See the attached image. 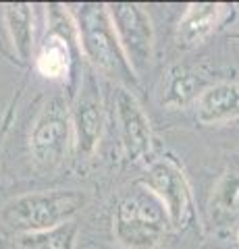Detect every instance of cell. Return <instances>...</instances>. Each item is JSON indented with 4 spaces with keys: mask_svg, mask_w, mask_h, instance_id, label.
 <instances>
[{
    "mask_svg": "<svg viewBox=\"0 0 239 249\" xmlns=\"http://www.w3.org/2000/svg\"><path fill=\"white\" fill-rule=\"evenodd\" d=\"M198 77L187 67H171L163 81V98L160 104L168 110H179L198 100Z\"/></svg>",
    "mask_w": 239,
    "mask_h": 249,
    "instance_id": "13",
    "label": "cell"
},
{
    "mask_svg": "<svg viewBox=\"0 0 239 249\" xmlns=\"http://www.w3.org/2000/svg\"><path fill=\"white\" fill-rule=\"evenodd\" d=\"M71 67H73L71 40H69L65 31L52 27V31L44 37L40 50L36 54L37 73L50 81H65L71 75Z\"/></svg>",
    "mask_w": 239,
    "mask_h": 249,
    "instance_id": "11",
    "label": "cell"
},
{
    "mask_svg": "<svg viewBox=\"0 0 239 249\" xmlns=\"http://www.w3.org/2000/svg\"><path fill=\"white\" fill-rule=\"evenodd\" d=\"M140 187L163 204L171 227L183 229L194 216L189 183L173 158H160L148 164L144 177L140 178Z\"/></svg>",
    "mask_w": 239,
    "mask_h": 249,
    "instance_id": "5",
    "label": "cell"
},
{
    "mask_svg": "<svg viewBox=\"0 0 239 249\" xmlns=\"http://www.w3.org/2000/svg\"><path fill=\"white\" fill-rule=\"evenodd\" d=\"M75 150L83 158L94 156L104 131V102L94 71H86L71 108Z\"/></svg>",
    "mask_w": 239,
    "mask_h": 249,
    "instance_id": "7",
    "label": "cell"
},
{
    "mask_svg": "<svg viewBox=\"0 0 239 249\" xmlns=\"http://www.w3.org/2000/svg\"><path fill=\"white\" fill-rule=\"evenodd\" d=\"M75 139L71 108L60 96L46 102L29 129V156L40 170H55L63 164Z\"/></svg>",
    "mask_w": 239,
    "mask_h": 249,
    "instance_id": "4",
    "label": "cell"
},
{
    "mask_svg": "<svg viewBox=\"0 0 239 249\" xmlns=\"http://www.w3.org/2000/svg\"><path fill=\"white\" fill-rule=\"evenodd\" d=\"M196 119L204 124H217L239 119V83H217L200 91L196 100Z\"/></svg>",
    "mask_w": 239,
    "mask_h": 249,
    "instance_id": "10",
    "label": "cell"
},
{
    "mask_svg": "<svg viewBox=\"0 0 239 249\" xmlns=\"http://www.w3.org/2000/svg\"><path fill=\"white\" fill-rule=\"evenodd\" d=\"M237 241H239V231H237Z\"/></svg>",
    "mask_w": 239,
    "mask_h": 249,
    "instance_id": "17",
    "label": "cell"
},
{
    "mask_svg": "<svg viewBox=\"0 0 239 249\" xmlns=\"http://www.w3.org/2000/svg\"><path fill=\"white\" fill-rule=\"evenodd\" d=\"M77 40L86 58L96 67V71L106 75L135 77L131 71L121 44L114 34L106 4H83L77 19ZM137 79V77H135Z\"/></svg>",
    "mask_w": 239,
    "mask_h": 249,
    "instance_id": "3",
    "label": "cell"
},
{
    "mask_svg": "<svg viewBox=\"0 0 239 249\" xmlns=\"http://www.w3.org/2000/svg\"><path fill=\"white\" fill-rule=\"evenodd\" d=\"M9 121H11V112H9V116L4 119L2 127H0V150H2V143H4V139H6V131H9Z\"/></svg>",
    "mask_w": 239,
    "mask_h": 249,
    "instance_id": "16",
    "label": "cell"
},
{
    "mask_svg": "<svg viewBox=\"0 0 239 249\" xmlns=\"http://www.w3.org/2000/svg\"><path fill=\"white\" fill-rule=\"evenodd\" d=\"M225 13L222 4L194 2L185 9L177 25V44L179 48H196L214 34Z\"/></svg>",
    "mask_w": 239,
    "mask_h": 249,
    "instance_id": "9",
    "label": "cell"
},
{
    "mask_svg": "<svg viewBox=\"0 0 239 249\" xmlns=\"http://www.w3.org/2000/svg\"><path fill=\"white\" fill-rule=\"evenodd\" d=\"M2 23L11 48L21 62H29L34 52V11L27 2L2 6Z\"/></svg>",
    "mask_w": 239,
    "mask_h": 249,
    "instance_id": "12",
    "label": "cell"
},
{
    "mask_svg": "<svg viewBox=\"0 0 239 249\" xmlns=\"http://www.w3.org/2000/svg\"><path fill=\"white\" fill-rule=\"evenodd\" d=\"M210 210L214 218H233L239 214V175L227 173L221 177L212 191Z\"/></svg>",
    "mask_w": 239,
    "mask_h": 249,
    "instance_id": "14",
    "label": "cell"
},
{
    "mask_svg": "<svg viewBox=\"0 0 239 249\" xmlns=\"http://www.w3.org/2000/svg\"><path fill=\"white\" fill-rule=\"evenodd\" d=\"M106 11L131 71L140 77L154 54V27L148 11L135 2H112L106 4Z\"/></svg>",
    "mask_w": 239,
    "mask_h": 249,
    "instance_id": "6",
    "label": "cell"
},
{
    "mask_svg": "<svg viewBox=\"0 0 239 249\" xmlns=\"http://www.w3.org/2000/svg\"><path fill=\"white\" fill-rule=\"evenodd\" d=\"M168 224L163 204L146 189L123 197L112 218L114 237L127 249H154L166 235Z\"/></svg>",
    "mask_w": 239,
    "mask_h": 249,
    "instance_id": "2",
    "label": "cell"
},
{
    "mask_svg": "<svg viewBox=\"0 0 239 249\" xmlns=\"http://www.w3.org/2000/svg\"><path fill=\"white\" fill-rule=\"evenodd\" d=\"M83 206H86V196L75 189L23 193L2 206L0 220L15 232L37 235L73 222Z\"/></svg>",
    "mask_w": 239,
    "mask_h": 249,
    "instance_id": "1",
    "label": "cell"
},
{
    "mask_svg": "<svg viewBox=\"0 0 239 249\" xmlns=\"http://www.w3.org/2000/svg\"><path fill=\"white\" fill-rule=\"evenodd\" d=\"M114 116L125 156L131 162H146L152 154V127L142 104L127 88H119L114 96Z\"/></svg>",
    "mask_w": 239,
    "mask_h": 249,
    "instance_id": "8",
    "label": "cell"
},
{
    "mask_svg": "<svg viewBox=\"0 0 239 249\" xmlns=\"http://www.w3.org/2000/svg\"><path fill=\"white\" fill-rule=\"evenodd\" d=\"M75 224L69 222L65 227H58L55 231L37 232V235H23L21 243L29 249H71L75 239Z\"/></svg>",
    "mask_w": 239,
    "mask_h": 249,
    "instance_id": "15",
    "label": "cell"
}]
</instances>
